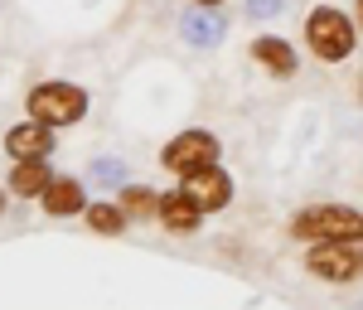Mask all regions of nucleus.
Returning <instances> with one entry per match:
<instances>
[{
    "mask_svg": "<svg viewBox=\"0 0 363 310\" xmlns=\"http://www.w3.org/2000/svg\"><path fill=\"white\" fill-rule=\"evenodd\" d=\"M306 267L320 282H354V277H363V257L354 253V243H315Z\"/></svg>",
    "mask_w": 363,
    "mask_h": 310,
    "instance_id": "5",
    "label": "nucleus"
},
{
    "mask_svg": "<svg viewBox=\"0 0 363 310\" xmlns=\"http://www.w3.org/2000/svg\"><path fill=\"white\" fill-rule=\"evenodd\" d=\"M184 194L194 199L203 214H213V209H223L228 199H233V179H228L218 165H203L194 175H184Z\"/></svg>",
    "mask_w": 363,
    "mask_h": 310,
    "instance_id": "6",
    "label": "nucleus"
},
{
    "mask_svg": "<svg viewBox=\"0 0 363 310\" xmlns=\"http://www.w3.org/2000/svg\"><path fill=\"white\" fill-rule=\"evenodd\" d=\"M199 5H218V0H199Z\"/></svg>",
    "mask_w": 363,
    "mask_h": 310,
    "instance_id": "15",
    "label": "nucleus"
},
{
    "mask_svg": "<svg viewBox=\"0 0 363 310\" xmlns=\"http://www.w3.org/2000/svg\"><path fill=\"white\" fill-rule=\"evenodd\" d=\"M126 218H131V214H126L121 204H92V209H87V228H92V233H102V238L121 233Z\"/></svg>",
    "mask_w": 363,
    "mask_h": 310,
    "instance_id": "12",
    "label": "nucleus"
},
{
    "mask_svg": "<svg viewBox=\"0 0 363 310\" xmlns=\"http://www.w3.org/2000/svg\"><path fill=\"white\" fill-rule=\"evenodd\" d=\"M121 209H126V214H136V218H160V199L150 194V189H126V194H121Z\"/></svg>",
    "mask_w": 363,
    "mask_h": 310,
    "instance_id": "13",
    "label": "nucleus"
},
{
    "mask_svg": "<svg viewBox=\"0 0 363 310\" xmlns=\"http://www.w3.org/2000/svg\"><path fill=\"white\" fill-rule=\"evenodd\" d=\"M44 209H49L54 218L78 214V209H83V184H78V179H54V184L44 189Z\"/></svg>",
    "mask_w": 363,
    "mask_h": 310,
    "instance_id": "11",
    "label": "nucleus"
},
{
    "mask_svg": "<svg viewBox=\"0 0 363 310\" xmlns=\"http://www.w3.org/2000/svg\"><path fill=\"white\" fill-rule=\"evenodd\" d=\"M29 112L39 121H49V126H73L87 112V92L73 83H39L29 92Z\"/></svg>",
    "mask_w": 363,
    "mask_h": 310,
    "instance_id": "3",
    "label": "nucleus"
},
{
    "mask_svg": "<svg viewBox=\"0 0 363 310\" xmlns=\"http://www.w3.org/2000/svg\"><path fill=\"white\" fill-rule=\"evenodd\" d=\"M252 58H257V63H267L277 78H291V73H296V54H291V44H286V39H267V34H262V39L252 44Z\"/></svg>",
    "mask_w": 363,
    "mask_h": 310,
    "instance_id": "10",
    "label": "nucleus"
},
{
    "mask_svg": "<svg viewBox=\"0 0 363 310\" xmlns=\"http://www.w3.org/2000/svg\"><path fill=\"white\" fill-rule=\"evenodd\" d=\"M291 233L306 243H363V214L344 204H315L306 214H296Z\"/></svg>",
    "mask_w": 363,
    "mask_h": 310,
    "instance_id": "1",
    "label": "nucleus"
},
{
    "mask_svg": "<svg viewBox=\"0 0 363 310\" xmlns=\"http://www.w3.org/2000/svg\"><path fill=\"white\" fill-rule=\"evenodd\" d=\"M213 160H218V141H213L208 131H179V136L165 145V170H174L179 179L194 175V170H203V165H213Z\"/></svg>",
    "mask_w": 363,
    "mask_h": 310,
    "instance_id": "4",
    "label": "nucleus"
},
{
    "mask_svg": "<svg viewBox=\"0 0 363 310\" xmlns=\"http://www.w3.org/2000/svg\"><path fill=\"white\" fill-rule=\"evenodd\" d=\"M199 218H203V209H199L184 189H174V194L160 199V223H165L169 233H194Z\"/></svg>",
    "mask_w": 363,
    "mask_h": 310,
    "instance_id": "8",
    "label": "nucleus"
},
{
    "mask_svg": "<svg viewBox=\"0 0 363 310\" xmlns=\"http://www.w3.org/2000/svg\"><path fill=\"white\" fill-rule=\"evenodd\" d=\"M306 44L315 49V58L339 63V58L354 54V25L339 10H310L306 15Z\"/></svg>",
    "mask_w": 363,
    "mask_h": 310,
    "instance_id": "2",
    "label": "nucleus"
},
{
    "mask_svg": "<svg viewBox=\"0 0 363 310\" xmlns=\"http://www.w3.org/2000/svg\"><path fill=\"white\" fill-rule=\"evenodd\" d=\"M359 29H363V0H359Z\"/></svg>",
    "mask_w": 363,
    "mask_h": 310,
    "instance_id": "14",
    "label": "nucleus"
},
{
    "mask_svg": "<svg viewBox=\"0 0 363 310\" xmlns=\"http://www.w3.org/2000/svg\"><path fill=\"white\" fill-rule=\"evenodd\" d=\"M49 184H54V175H49L44 160H15V175H10V189H15V194L39 199Z\"/></svg>",
    "mask_w": 363,
    "mask_h": 310,
    "instance_id": "9",
    "label": "nucleus"
},
{
    "mask_svg": "<svg viewBox=\"0 0 363 310\" xmlns=\"http://www.w3.org/2000/svg\"><path fill=\"white\" fill-rule=\"evenodd\" d=\"M5 150H10L15 160H49V150H54V126L34 116L25 126L5 131Z\"/></svg>",
    "mask_w": 363,
    "mask_h": 310,
    "instance_id": "7",
    "label": "nucleus"
},
{
    "mask_svg": "<svg viewBox=\"0 0 363 310\" xmlns=\"http://www.w3.org/2000/svg\"><path fill=\"white\" fill-rule=\"evenodd\" d=\"M0 209H5V189H0Z\"/></svg>",
    "mask_w": 363,
    "mask_h": 310,
    "instance_id": "16",
    "label": "nucleus"
}]
</instances>
